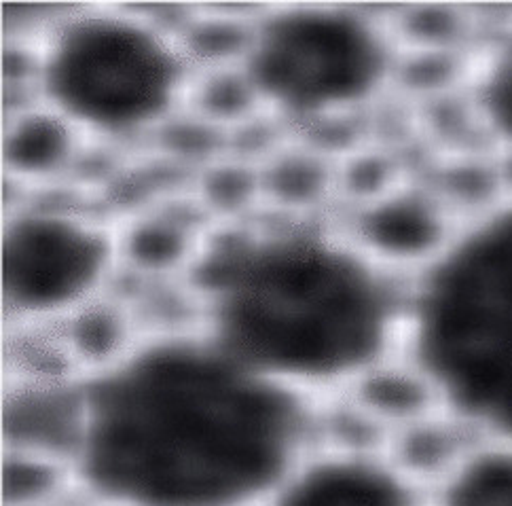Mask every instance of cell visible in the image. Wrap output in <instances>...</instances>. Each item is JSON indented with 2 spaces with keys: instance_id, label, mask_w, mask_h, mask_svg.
<instances>
[{
  "instance_id": "1",
  "label": "cell",
  "mask_w": 512,
  "mask_h": 506,
  "mask_svg": "<svg viewBox=\"0 0 512 506\" xmlns=\"http://www.w3.org/2000/svg\"><path fill=\"white\" fill-rule=\"evenodd\" d=\"M81 494L102 506H265L312 447L322 405L189 322L159 324L87 375Z\"/></svg>"
},
{
  "instance_id": "2",
  "label": "cell",
  "mask_w": 512,
  "mask_h": 506,
  "mask_svg": "<svg viewBox=\"0 0 512 506\" xmlns=\"http://www.w3.org/2000/svg\"><path fill=\"white\" fill-rule=\"evenodd\" d=\"M182 299L218 348L324 405L405 348L411 282L375 263L337 216L256 212L212 225Z\"/></svg>"
},
{
  "instance_id": "3",
  "label": "cell",
  "mask_w": 512,
  "mask_h": 506,
  "mask_svg": "<svg viewBox=\"0 0 512 506\" xmlns=\"http://www.w3.org/2000/svg\"><path fill=\"white\" fill-rule=\"evenodd\" d=\"M11 96L68 119L102 153L149 149L189 111L197 64L182 17L113 3L53 5L30 41L9 45Z\"/></svg>"
},
{
  "instance_id": "4",
  "label": "cell",
  "mask_w": 512,
  "mask_h": 506,
  "mask_svg": "<svg viewBox=\"0 0 512 506\" xmlns=\"http://www.w3.org/2000/svg\"><path fill=\"white\" fill-rule=\"evenodd\" d=\"M400 56L386 9L282 3L250 9L237 64L267 123L322 144L398 98Z\"/></svg>"
},
{
  "instance_id": "5",
  "label": "cell",
  "mask_w": 512,
  "mask_h": 506,
  "mask_svg": "<svg viewBox=\"0 0 512 506\" xmlns=\"http://www.w3.org/2000/svg\"><path fill=\"white\" fill-rule=\"evenodd\" d=\"M402 352L447 409L487 437L512 439V208L466 227L411 282Z\"/></svg>"
},
{
  "instance_id": "6",
  "label": "cell",
  "mask_w": 512,
  "mask_h": 506,
  "mask_svg": "<svg viewBox=\"0 0 512 506\" xmlns=\"http://www.w3.org/2000/svg\"><path fill=\"white\" fill-rule=\"evenodd\" d=\"M121 284L117 216L96 193L5 197L0 307L9 341L51 337Z\"/></svg>"
},
{
  "instance_id": "7",
  "label": "cell",
  "mask_w": 512,
  "mask_h": 506,
  "mask_svg": "<svg viewBox=\"0 0 512 506\" xmlns=\"http://www.w3.org/2000/svg\"><path fill=\"white\" fill-rule=\"evenodd\" d=\"M0 437L3 451L75 466L87 428V377L45 341H11Z\"/></svg>"
},
{
  "instance_id": "8",
  "label": "cell",
  "mask_w": 512,
  "mask_h": 506,
  "mask_svg": "<svg viewBox=\"0 0 512 506\" xmlns=\"http://www.w3.org/2000/svg\"><path fill=\"white\" fill-rule=\"evenodd\" d=\"M335 216L375 263L407 282L441 263L464 231L419 172V161L394 183L347 200Z\"/></svg>"
},
{
  "instance_id": "9",
  "label": "cell",
  "mask_w": 512,
  "mask_h": 506,
  "mask_svg": "<svg viewBox=\"0 0 512 506\" xmlns=\"http://www.w3.org/2000/svg\"><path fill=\"white\" fill-rule=\"evenodd\" d=\"M265 506H430V492L383 443L320 432Z\"/></svg>"
},
{
  "instance_id": "10",
  "label": "cell",
  "mask_w": 512,
  "mask_h": 506,
  "mask_svg": "<svg viewBox=\"0 0 512 506\" xmlns=\"http://www.w3.org/2000/svg\"><path fill=\"white\" fill-rule=\"evenodd\" d=\"M96 149L68 119L41 100L15 94L5 100L0 166L7 195L85 189Z\"/></svg>"
},
{
  "instance_id": "11",
  "label": "cell",
  "mask_w": 512,
  "mask_h": 506,
  "mask_svg": "<svg viewBox=\"0 0 512 506\" xmlns=\"http://www.w3.org/2000/svg\"><path fill=\"white\" fill-rule=\"evenodd\" d=\"M430 506H512V439L483 437L430 492Z\"/></svg>"
},
{
  "instance_id": "12",
  "label": "cell",
  "mask_w": 512,
  "mask_h": 506,
  "mask_svg": "<svg viewBox=\"0 0 512 506\" xmlns=\"http://www.w3.org/2000/svg\"><path fill=\"white\" fill-rule=\"evenodd\" d=\"M466 92L491 147H512V36L483 45Z\"/></svg>"
},
{
  "instance_id": "13",
  "label": "cell",
  "mask_w": 512,
  "mask_h": 506,
  "mask_svg": "<svg viewBox=\"0 0 512 506\" xmlns=\"http://www.w3.org/2000/svg\"><path fill=\"white\" fill-rule=\"evenodd\" d=\"M496 159H498L500 180H502V189L506 197V208H512V147L496 149Z\"/></svg>"
},
{
  "instance_id": "14",
  "label": "cell",
  "mask_w": 512,
  "mask_h": 506,
  "mask_svg": "<svg viewBox=\"0 0 512 506\" xmlns=\"http://www.w3.org/2000/svg\"><path fill=\"white\" fill-rule=\"evenodd\" d=\"M89 506H102V504H89Z\"/></svg>"
}]
</instances>
